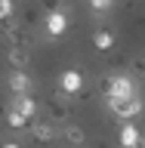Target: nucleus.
Returning <instances> with one entry per match:
<instances>
[{
  "label": "nucleus",
  "mask_w": 145,
  "mask_h": 148,
  "mask_svg": "<svg viewBox=\"0 0 145 148\" xmlns=\"http://www.w3.org/2000/svg\"><path fill=\"white\" fill-rule=\"evenodd\" d=\"M102 96H105V102L130 99V96H136V83L130 74H108V77H102Z\"/></svg>",
  "instance_id": "obj_1"
},
{
  "label": "nucleus",
  "mask_w": 145,
  "mask_h": 148,
  "mask_svg": "<svg viewBox=\"0 0 145 148\" xmlns=\"http://www.w3.org/2000/svg\"><path fill=\"white\" fill-rule=\"evenodd\" d=\"M56 86H59V92H62V96H80L83 86H87V77H83L80 68H65V71L59 74Z\"/></svg>",
  "instance_id": "obj_2"
},
{
  "label": "nucleus",
  "mask_w": 145,
  "mask_h": 148,
  "mask_svg": "<svg viewBox=\"0 0 145 148\" xmlns=\"http://www.w3.org/2000/svg\"><path fill=\"white\" fill-rule=\"evenodd\" d=\"M108 111L114 117H120L124 123H130L133 117L142 114V99H139V96H130V99H108Z\"/></svg>",
  "instance_id": "obj_3"
},
{
  "label": "nucleus",
  "mask_w": 145,
  "mask_h": 148,
  "mask_svg": "<svg viewBox=\"0 0 145 148\" xmlns=\"http://www.w3.org/2000/svg\"><path fill=\"white\" fill-rule=\"evenodd\" d=\"M68 12L65 9H49L46 12V22H43V31H46V37H62L65 31H68Z\"/></svg>",
  "instance_id": "obj_4"
},
{
  "label": "nucleus",
  "mask_w": 145,
  "mask_h": 148,
  "mask_svg": "<svg viewBox=\"0 0 145 148\" xmlns=\"http://www.w3.org/2000/svg\"><path fill=\"white\" fill-rule=\"evenodd\" d=\"M28 130H31V139L40 142V145H49V142L59 139V130H56V123H49V120H31Z\"/></svg>",
  "instance_id": "obj_5"
},
{
  "label": "nucleus",
  "mask_w": 145,
  "mask_h": 148,
  "mask_svg": "<svg viewBox=\"0 0 145 148\" xmlns=\"http://www.w3.org/2000/svg\"><path fill=\"white\" fill-rule=\"evenodd\" d=\"M6 86L12 96H31V90H34V80H31V74L25 71H12L6 77Z\"/></svg>",
  "instance_id": "obj_6"
},
{
  "label": "nucleus",
  "mask_w": 145,
  "mask_h": 148,
  "mask_svg": "<svg viewBox=\"0 0 145 148\" xmlns=\"http://www.w3.org/2000/svg\"><path fill=\"white\" fill-rule=\"evenodd\" d=\"M118 142H120V148H139V145H142V133H139V127H136V123H120Z\"/></svg>",
  "instance_id": "obj_7"
},
{
  "label": "nucleus",
  "mask_w": 145,
  "mask_h": 148,
  "mask_svg": "<svg viewBox=\"0 0 145 148\" xmlns=\"http://www.w3.org/2000/svg\"><path fill=\"white\" fill-rule=\"evenodd\" d=\"M9 108H16L28 123H31V120L37 117V111H40V108H37V102L31 99V96H12V105H9Z\"/></svg>",
  "instance_id": "obj_8"
},
{
  "label": "nucleus",
  "mask_w": 145,
  "mask_h": 148,
  "mask_svg": "<svg viewBox=\"0 0 145 148\" xmlns=\"http://www.w3.org/2000/svg\"><path fill=\"white\" fill-rule=\"evenodd\" d=\"M6 62L12 65V71H25L28 65H31V53H28L25 46H9L6 49Z\"/></svg>",
  "instance_id": "obj_9"
},
{
  "label": "nucleus",
  "mask_w": 145,
  "mask_h": 148,
  "mask_svg": "<svg viewBox=\"0 0 145 148\" xmlns=\"http://www.w3.org/2000/svg\"><path fill=\"white\" fill-rule=\"evenodd\" d=\"M114 40H118V37H114L111 28H96V31H93V46H96L99 53H111V49H114Z\"/></svg>",
  "instance_id": "obj_10"
},
{
  "label": "nucleus",
  "mask_w": 145,
  "mask_h": 148,
  "mask_svg": "<svg viewBox=\"0 0 145 148\" xmlns=\"http://www.w3.org/2000/svg\"><path fill=\"white\" fill-rule=\"evenodd\" d=\"M62 139H65L71 148H83L87 133H83V127H77V123H65V127H62Z\"/></svg>",
  "instance_id": "obj_11"
},
{
  "label": "nucleus",
  "mask_w": 145,
  "mask_h": 148,
  "mask_svg": "<svg viewBox=\"0 0 145 148\" xmlns=\"http://www.w3.org/2000/svg\"><path fill=\"white\" fill-rule=\"evenodd\" d=\"M46 111H49V123H68V108H65L62 99H53L49 105H46Z\"/></svg>",
  "instance_id": "obj_12"
},
{
  "label": "nucleus",
  "mask_w": 145,
  "mask_h": 148,
  "mask_svg": "<svg viewBox=\"0 0 145 148\" xmlns=\"http://www.w3.org/2000/svg\"><path fill=\"white\" fill-rule=\"evenodd\" d=\"M6 127L9 130H28V120L22 117L16 108H6Z\"/></svg>",
  "instance_id": "obj_13"
},
{
  "label": "nucleus",
  "mask_w": 145,
  "mask_h": 148,
  "mask_svg": "<svg viewBox=\"0 0 145 148\" xmlns=\"http://www.w3.org/2000/svg\"><path fill=\"white\" fill-rule=\"evenodd\" d=\"M12 16H16V3L12 0H0V25L12 22Z\"/></svg>",
  "instance_id": "obj_14"
},
{
  "label": "nucleus",
  "mask_w": 145,
  "mask_h": 148,
  "mask_svg": "<svg viewBox=\"0 0 145 148\" xmlns=\"http://www.w3.org/2000/svg\"><path fill=\"white\" fill-rule=\"evenodd\" d=\"M87 3H90L93 12H108V9L114 6V0H87Z\"/></svg>",
  "instance_id": "obj_15"
},
{
  "label": "nucleus",
  "mask_w": 145,
  "mask_h": 148,
  "mask_svg": "<svg viewBox=\"0 0 145 148\" xmlns=\"http://www.w3.org/2000/svg\"><path fill=\"white\" fill-rule=\"evenodd\" d=\"M0 148H22V145H19V142H3Z\"/></svg>",
  "instance_id": "obj_16"
}]
</instances>
